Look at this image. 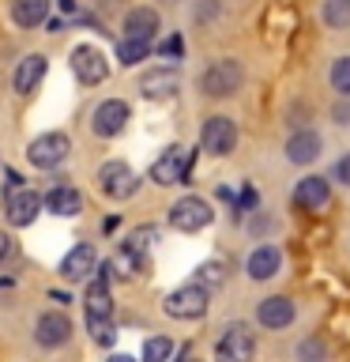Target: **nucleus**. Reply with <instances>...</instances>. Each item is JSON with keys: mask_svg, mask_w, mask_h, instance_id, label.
Listing matches in <instances>:
<instances>
[{"mask_svg": "<svg viewBox=\"0 0 350 362\" xmlns=\"http://www.w3.org/2000/svg\"><path fill=\"white\" fill-rule=\"evenodd\" d=\"M109 276H113V268H109V264H102L95 276H90L87 294H83L87 332L95 336V344H102V347H113V339H117V332H113V294H109Z\"/></svg>", "mask_w": 350, "mask_h": 362, "instance_id": "f257e3e1", "label": "nucleus"}, {"mask_svg": "<svg viewBox=\"0 0 350 362\" xmlns=\"http://www.w3.org/2000/svg\"><path fill=\"white\" fill-rule=\"evenodd\" d=\"M207 302H211V291L200 287V283H185V287L169 291L162 298V310L174 317V321H200L207 313Z\"/></svg>", "mask_w": 350, "mask_h": 362, "instance_id": "f03ea898", "label": "nucleus"}, {"mask_svg": "<svg viewBox=\"0 0 350 362\" xmlns=\"http://www.w3.org/2000/svg\"><path fill=\"white\" fill-rule=\"evenodd\" d=\"M72 155V136L68 132H42L27 144V163L34 170H56Z\"/></svg>", "mask_w": 350, "mask_h": 362, "instance_id": "7ed1b4c3", "label": "nucleus"}, {"mask_svg": "<svg viewBox=\"0 0 350 362\" xmlns=\"http://www.w3.org/2000/svg\"><path fill=\"white\" fill-rule=\"evenodd\" d=\"M241 79H245V68L237 64L234 57H222V61H211L207 72L200 76V90L207 98H226L241 87Z\"/></svg>", "mask_w": 350, "mask_h": 362, "instance_id": "20e7f679", "label": "nucleus"}, {"mask_svg": "<svg viewBox=\"0 0 350 362\" xmlns=\"http://www.w3.org/2000/svg\"><path fill=\"white\" fill-rule=\"evenodd\" d=\"M192 170V151L181 144H169L162 155L151 163V181L155 185H185Z\"/></svg>", "mask_w": 350, "mask_h": 362, "instance_id": "39448f33", "label": "nucleus"}, {"mask_svg": "<svg viewBox=\"0 0 350 362\" xmlns=\"http://www.w3.org/2000/svg\"><path fill=\"white\" fill-rule=\"evenodd\" d=\"M98 189H102V197H109V200H128L135 189H140V177H135V170L128 163H121V158H109V163H102L98 166Z\"/></svg>", "mask_w": 350, "mask_h": 362, "instance_id": "423d86ee", "label": "nucleus"}, {"mask_svg": "<svg viewBox=\"0 0 350 362\" xmlns=\"http://www.w3.org/2000/svg\"><path fill=\"white\" fill-rule=\"evenodd\" d=\"M211 219H215V211L203 197H181L174 208H169V226L181 234H196L203 226H211Z\"/></svg>", "mask_w": 350, "mask_h": 362, "instance_id": "0eeeda50", "label": "nucleus"}, {"mask_svg": "<svg viewBox=\"0 0 350 362\" xmlns=\"http://www.w3.org/2000/svg\"><path fill=\"white\" fill-rule=\"evenodd\" d=\"M128 117H132L128 102H124V98H106V102H98V106H95V113H90V132L102 136V140H113V136L124 132Z\"/></svg>", "mask_w": 350, "mask_h": 362, "instance_id": "6e6552de", "label": "nucleus"}, {"mask_svg": "<svg viewBox=\"0 0 350 362\" xmlns=\"http://www.w3.org/2000/svg\"><path fill=\"white\" fill-rule=\"evenodd\" d=\"M256 355V339L245 325H226L219 344H215V358L219 362H253Z\"/></svg>", "mask_w": 350, "mask_h": 362, "instance_id": "1a4fd4ad", "label": "nucleus"}, {"mask_svg": "<svg viewBox=\"0 0 350 362\" xmlns=\"http://www.w3.org/2000/svg\"><path fill=\"white\" fill-rule=\"evenodd\" d=\"M68 64H72V72H76V79H79L83 87H98L102 79L109 76L106 53H102L98 45H87V42L76 45V49H72V61H68Z\"/></svg>", "mask_w": 350, "mask_h": 362, "instance_id": "9d476101", "label": "nucleus"}, {"mask_svg": "<svg viewBox=\"0 0 350 362\" xmlns=\"http://www.w3.org/2000/svg\"><path fill=\"white\" fill-rule=\"evenodd\" d=\"M200 147L207 155H230L237 147V124L230 117H222V113L207 117V121H203V129H200Z\"/></svg>", "mask_w": 350, "mask_h": 362, "instance_id": "9b49d317", "label": "nucleus"}, {"mask_svg": "<svg viewBox=\"0 0 350 362\" xmlns=\"http://www.w3.org/2000/svg\"><path fill=\"white\" fill-rule=\"evenodd\" d=\"M38 215H42V197H38L30 185L4 192V219H8L11 226H19V230H23V226H30Z\"/></svg>", "mask_w": 350, "mask_h": 362, "instance_id": "f8f14e48", "label": "nucleus"}, {"mask_svg": "<svg viewBox=\"0 0 350 362\" xmlns=\"http://www.w3.org/2000/svg\"><path fill=\"white\" fill-rule=\"evenodd\" d=\"M68 339H72V321H68V313L49 310V313H42L38 321H34V344L38 347L56 351V347H64Z\"/></svg>", "mask_w": 350, "mask_h": 362, "instance_id": "ddd939ff", "label": "nucleus"}, {"mask_svg": "<svg viewBox=\"0 0 350 362\" xmlns=\"http://www.w3.org/2000/svg\"><path fill=\"white\" fill-rule=\"evenodd\" d=\"M61 279L64 283H79V279H90V272H98V253H95V245L90 242H79L72 245L68 253L61 257Z\"/></svg>", "mask_w": 350, "mask_h": 362, "instance_id": "4468645a", "label": "nucleus"}, {"mask_svg": "<svg viewBox=\"0 0 350 362\" xmlns=\"http://www.w3.org/2000/svg\"><path fill=\"white\" fill-rule=\"evenodd\" d=\"M42 208L49 215H56V219H76V215L83 211V197H79V189H72V185H53L42 197Z\"/></svg>", "mask_w": 350, "mask_h": 362, "instance_id": "2eb2a0df", "label": "nucleus"}, {"mask_svg": "<svg viewBox=\"0 0 350 362\" xmlns=\"http://www.w3.org/2000/svg\"><path fill=\"white\" fill-rule=\"evenodd\" d=\"M294 317H298V305L286 294H271V298L256 305V321L264 328H286V325H294Z\"/></svg>", "mask_w": 350, "mask_h": 362, "instance_id": "dca6fc26", "label": "nucleus"}, {"mask_svg": "<svg viewBox=\"0 0 350 362\" xmlns=\"http://www.w3.org/2000/svg\"><path fill=\"white\" fill-rule=\"evenodd\" d=\"M45 68H49V61H45V53H27L16 68V76H11V87L19 90V95H30V90H38V83L45 79Z\"/></svg>", "mask_w": 350, "mask_h": 362, "instance_id": "f3484780", "label": "nucleus"}, {"mask_svg": "<svg viewBox=\"0 0 350 362\" xmlns=\"http://www.w3.org/2000/svg\"><path fill=\"white\" fill-rule=\"evenodd\" d=\"M327 200H332V185L324 177H301L298 189H294V204L301 211H320L327 208Z\"/></svg>", "mask_w": 350, "mask_h": 362, "instance_id": "a211bd4d", "label": "nucleus"}, {"mask_svg": "<svg viewBox=\"0 0 350 362\" xmlns=\"http://www.w3.org/2000/svg\"><path fill=\"white\" fill-rule=\"evenodd\" d=\"M320 147H324L320 136H316L313 129H301V132H294L290 140H286V158H290L294 166H309V163H316Z\"/></svg>", "mask_w": 350, "mask_h": 362, "instance_id": "6ab92c4d", "label": "nucleus"}, {"mask_svg": "<svg viewBox=\"0 0 350 362\" xmlns=\"http://www.w3.org/2000/svg\"><path fill=\"white\" fill-rule=\"evenodd\" d=\"M158 11L155 8H132L128 16H124V38H132V42H151L155 34H158Z\"/></svg>", "mask_w": 350, "mask_h": 362, "instance_id": "aec40b11", "label": "nucleus"}, {"mask_svg": "<svg viewBox=\"0 0 350 362\" xmlns=\"http://www.w3.org/2000/svg\"><path fill=\"white\" fill-rule=\"evenodd\" d=\"M279 264H282V257H279L275 245H256L253 253H248V260H245V272H248V279L264 283V279H271L279 272Z\"/></svg>", "mask_w": 350, "mask_h": 362, "instance_id": "412c9836", "label": "nucleus"}, {"mask_svg": "<svg viewBox=\"0 0 350 362\" xmlns=\"http://www.w3.org/2000/svg\"><path fill=\"white\" fill-rule=\"evenodd\" d=\"M11 19L23 30L45 27L49 23V0H11Z\"/></svg>", "mask_w": 350, "mask_h": 362, "instance_id": "4be33fe9", "label": "nucleus"}, {"mask_svg": "<svg viewBox=\"0 0 350 362\" xmlns=\"http://www.w3.org/2000/svg\"><path fill=\"white\" fill-rule=\"evenodd\" d=\"M140 90H143V98L162 102V98H169V95L177 90V76L166 72V68H155V72H147V76L140 79Z\"/></svg>", "mask_w": 350, "mask_h": 362, "instance_id": "5701e85b", "label": "nucleus"}, {"mask_svg": "<svg viewBox=\"0 0 350 362\" xmlns=\"http://www.w3.org/2000/svg\"><path fill=\"white\" fill-rule=\"evenodd\" d=\"M109 268H113V276H117V279H135L147 268V257L135 253V249H128V245H121L117 257L109 260Z\"/></svg>", "mask_w": 350, "mask_h": 362, "instance_id": "b1692460", "label": "nucleus"}, {"mask_svg": "<svg viewBox=\"0 0 350 362\" xmlns=\"http://www.w3.org/2000/svg\"><path fill=\"white\" fill-rule=\"evenodd\" d=\"M147 53H151V42H132V38H121V42H117V61H121L124 68L147 61Z\"/></svg>", "mask_w": 350, "mask_h": 362, "instance_id": "393cba45", "label": "nucleus"}, {"mask_svg": "<svg viewBox=\"0 0 350 362\" xmlns=\"http://www.w3.org/2000/svg\"><path fill=\"white\" fill-rule=\"evenodd\" d=\"M174 358V339L169 336H151L143 344V358L140 362H169Z\"/></svg>", "mask_w": 350, "mask_h": 362, "instance_id": "a878e982", "label": "nucleus"}, {"mask_svg": "<svg viewBox=\"0 0 350 362\" xmlns=\"http://www.w3.org/2000/svg\"><path fill=\"white\" fill-rule=\"evenodd\" d=\"M324 23L327 27H350V0H324Z\"/></svg>", "mask_w": 350, "mask_h": 362, "instance_id": "bb28decb", "label": "nucleus"}, {"mask_svg": "<svg viewBox=\"0 0 350 362\" xmlns=\"http://www.w3.org/2000/svg\"><path fill=\"white\" fill-rule=\"evenodd\" d=\"M324 358H327V344H324V339H316V336L301 339V347H298V362H324Z\"/></svg>", "mask_w": 350, "mask_h": 362, "instance_id": "cd10ccee", "label": "nucleus"}, {"mask_svg": "<svg viewBox=\"0 0 350 362\" xmlns=\"http://www.w3.org/2000/svg\"><path fill=\"white\" fill-rule=\"evenodd\" d=\"M332 87L339 90V95L350 98V57H339V61L332 64Z\"/></svg>", "mask_w": 350, "mask_h": 362, "instance_id": "c85d7f7f", "label": "nucleus"}, {"mask_svg": "<svg viewBox=\"0 0 350 362\" xmlns=\"http://www.w3.org/2000/svg\"><path fill=\"white\" fill-rule=\"evenodd\" d=\"M219 279H222V268L215 264V260H207V264H200V272H196V279H192V283H200V287H207V291H211Z\"/></svg>", "mask_w": 350, "mask_h": 362, "instance_id": "c756f323", "label": "nucleus"}, {"mask_svg": "<svg viewBox=\"0 0 350 362\" xmlns=\"http://www.w3.org/2000/svg\"><path fill=\"white\" fill-rule=\"evenodd\" d=\"M158 53H162V57H169V61H177V57L185 53V42H181L177 34H174V38H166L162 45H158Z\"/></svg>", "mask_w": 350, "mask_h": 362, "instance_id": "7c9ffc66", "label": "nucleus"}, {"mask_svg": "<svg viewBox=\"0 0 350 362\" xmlns=\"http://www.w3.org/2000/svg\"><path fill=\"white\" fill-rule=\"evenodd\" d=\"M335 177L343 181V185H350V151H346V155L335 163Z\"/></svg>", "mask_w": 350, "mask_h": 362, "instance_id": "2f4dec72", "label": "nucleus"}, {"mask_svg": "<svg viewBox=\"0 0 350 362\" xmlns=\"http://www.w3.org/2000/svg\"><path fill=\"white\" fill-rule=\"evenodd\" d=\"M332 117H335L339 124H350V102H339V106L332 110Z\"/></svg>", "mask_w": 350, "mask_h": 362, "instance_id": "473e14b6", "label": "nucleus"}, {"mask_svg": "<svg viewBox=\"0 0 350 362\" xmlns=\"http://www.w3.org/2000/svg\"><path fill=\"white\" fill-rule=\"evenodd\" d=\"M11 249H16V245H11V238L0 230V260H8V257H11Z\"/></svg>", "mask_w": 350, "mask_h": 362, "instance_id": "72a5a7b5", "label": "nucleus"}, {"mask_svg": "<svg viewBox=\"0 0 350 362\" xmlns=\"http://www.w3.org/2000/svg\"><path fill=\"white\" fill-rule=\"evenodd\" d=\"M45 27H49V34H61V30H64V19H49Z\"/></svg>", "mask_w": 350, "mask_h": 362, "instance_id": "f704fd0d", "label": "nucleus"}, {"mask_svg": "<svg viewBox=\"0 0 350 362\" xmlns=\"http://www.w3.org/2000/svg\"><path fill=\"white\" fill-rule=\"evenodd\" d=\"M49 298H53V302H61V305H68V302H72V298H68L64 291H49Z\"/></svg>", "mask_w": 350, "mask_h": 362, "instance_id": "c9c22d12", "label": "nucleus"}, {"mask_svg": "<svg viewBox=\"0 0 350 362\" xmlns=\"http://www.w3.org/2000/svg\"><path fill=\"white\" fill-rule=\"evenodd\" d=\"M106 362H135V358H132V355H124V351H121V355H109Z\"/></svg>", "mask_w": 350, "mask_h": 362, "instance_id": "e433bc0d", "label": "nucleus"}, {"mask_svg": "<svg viewBox=\"0 0 350 362\" xmlns=\"http://www.w3.org/2000/svg\"><path fill=\"white\" fill-rule=\"evenodd\" d=\"M61 8L64 11H76V0H61Z\"/></svg>", "mask_w": 350, "mask_h": 362, "instance_id": "4c0bfd02", "label": "nucleus"}, {"mask_svg": "<svg viewBox=\"0 0 350 362\" xmlns=\"http://www.w3.org/2000/svg\"><path fill=\"white\" fill-rule=\"evenodd\" d=\"M177 362H200V358H196V355H188V351H185V355H181Z\"/></svg>", "mask_w": 350, "mask_h": 362, "instance_id": "58836bf2", "label": "nucleus"}]
</instances>
